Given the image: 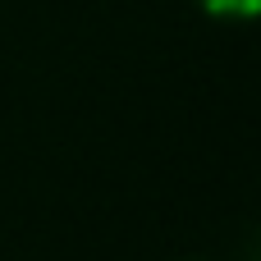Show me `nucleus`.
Returning <instances> with one entry per match:
<instances>
[{
  "label": "nucleus",
  "instance_id": "obj_1",
  "mask_svg": "<svg viewBox=\"0 0 261 261\" xmlns=\"http://www.w3.org/2000/svg\"><path fill=\"white\" fill-rule=\"evenodd\" d=\"M211 18H252L261 0H197Z\"/></svg>",
  "mask_w": 261,
  "mask_h": 261
}]
</instances>
